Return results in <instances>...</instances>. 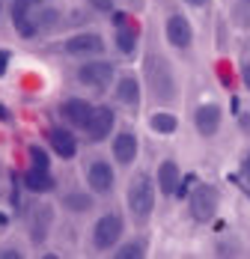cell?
Listing matches in <instances>:
<instances>
[{
    "label": "cell",
    "mask_w": 250,
    "mask_h": 259,
    "mask_svg": "<svg viewBox=\"0 0 250 259\" xmlns=\"http://www.w3.org/2000/svg\"><path fill=\"white\" fill-rule=\"evenodd\" d=\"M96 12H113V0H87Z\"/></svg>",
    "instance_id": "26"
},
{
    "label": "cell",
    "mask_w": 250,
    "mask_h": 259,
    "mask_svg": "<svg viewBox=\"0 0 250 259\" xmlns=\"http://www.w3.org/2000/svg\"><path fill=\"white\" fill-rule=\"evenodd\" d=\"M33 21L39 30H54V27L60 24V9H54V6H39L36 12H33Z\"/></svg>",
    "instance_id": "19"
},
{
    "label": "cell",
    "mask_w": 250,
    "mask_h": 259,
    "mask_svg": "<svg viewBox=\"0 0 250 259\" xmlns=\"http://www.w3.org/2000/svg\"><path fill=\"white\" fill-rule=\"evenodd\" d=\"M125 221L119 211H104L99 221L93 224V247L96 250H113L122 238Z\"/></svg>",
    "instance_id": "4"
},
{
    "label": "cell",
    "mask_w": 250,
    "mask_h": 259,
    "mask_svg": "<svg viewBox=\"0 0 250 259\" xmlns=\"http://www.w3.org/2000/svg\"><path fill=\"white\" fill-rule=\"evenodd\" d=\"M221 119H224V110L218 107V104H200L197 110H194V125L200 131L202 137H215L218 131H221Z\"/></svg>",
    "instance_id": "9"
},
{
    "label": "cell",
    "mask_w": 250,
    "mask_h": 259,
    "mask_svg": "<svg viewBox=\"0 0 250 259\" xmlns=\"http://www.w3.org/2000/svg\"><path fill=\"white\" fill-rule=\"evenodd\" d=\"M51 224V208H33V241L42 244Z\"/></svg>",
    "instance_id": "21"
},
{
    "label": "cell",
    "mask_w": 250,
    "mask_h": 259,
    "mask_svg": "<svg viewBox=\"0 0 250 259\" xmlns=\"http://www.w3.org/2000/svg\"><path fill=\"white\" fill-rule=\"evenodd\" d=\"M66 206L72 208V211H87V208L93 206V197L90 194H69L66 197Z\"/></svg>",
    "instance_id": "24"
},
{
    "label": "cell",
    "mask_w": 250,
    "mask_h": 259,
    "mask_svg": "<svg viewBox=\"0 0 250 259\" xmlns=\"http://www.w3.org/2000/svg\"><path fill=\"white\" fill-rule=\"evenodd\" d=\"M0 9H3V3H0Z\"/></svg>",
    "instance_id": "36"
},
{
    "label": "cell",
    "mask_w": 250,
    "mask_h": 259,
    "mask_svg": "<svg viewBox=\"0 0 250 259\" xmlns=\"http://www.w3.org/2000/svg\"><path fill=\"white\" fill-rule=\"evenodd\" d=\"M218 206H221V197H218V188L215 185H194L191 194H188V208H191V218L197 224H205L218 214Z\"/></svg>",
    "instance_id": "2"
},
{
    "label": "cell",
    "mask_w": 250,
    "mask_h": 259,
    "mask_svg": "<svg viewBox=\"0 0 250 259\" xmlns=\"http://www.w3.org/2000/svg\"><path fill=\"white\" fill-rule=\"evenodd\" d=\"M113 182H116V173H113V167H110L107 161L96 158V161L87 164V185H90V191H96V194H110Z\"/></svg>",
    "instance_id": "7"
},
{
    "label": "cell",
    "mask_w": 250,
    "mask_h": 259,
    "mask_svg": "<svg viewBox=\"0 0 250 259\" xmlns=\"http://www.w3.org/2000/svg\"><path fill=\"white\" fill-rule=\"evenodd\" d=\"M241 179H247V182H250V152L241 158Z\"/></svg>",
    "instance_id": "27"
},
{
    "label": "cell",
    "mask_w": 250,
    "mask_h": 259,
    "mask_svg": "<svg viewBox=\"0 0 250 259\" xmlns=\"http://www.w3.org/2000/svg\"><path fill=\"white\" fill-rule=\"evenodd\" d=\"M24 185H27V191L42 194V191H54V185H57V182H54V176H51V173L30 167V170H24Z\"/></svg>",
    "instance_id": "17"
},
{
    "label": "cell",
    "mask_w": 250,
    "mask_h": 259,
    "mask_svg": "<svg viewBox=\"0 0 250 259\" xmlns=\"http://www.w3.org/2000/svg\"><path fill=\"white\" fill-rule=\"evenodd\" d=\"M48 143H51V149H54L60 158H66V161L77 155V140H75V134H72L69 128H63V125H57V128L48 131Z\"/></svg>",
    "instance_id": "14"
},
{
    "label": "cell",
    "mask_w": 250,
    "mask_h": 259,
    "mask_svg": "<svg viewBox=\"0 0 250 259\" xmlns=\"http://www.w3.org/2000/svg\"><path fill=\"white\" fill-rule=\"evenodd\" d=\"M6 69H9V54L0 51V75H6Z\"/></svg>",
    "instance_id": "29"
},
{
    "label": "cell",
    "mask_w": 250,
    "mask_h": 259,
    "mask_svg": "<svg viewBox=\"0 0 250 259\" xmlns=\"http://www.w3.org/2000/svg\"><path fill=\"white\" fill-rule=\"evenodd\" d=\"M238 125L244 134H250V113H238Z\"/></svg>",
    "instance_id": "28"
},
{
    "label": "cell",
    "mask_w": 250,
    "mask_h": 259,
    "mask_svg": "<svg viewBox=\"0 0 250 259\" xmlns=\"http://www.w3.org/2000/svg\"><path fill=\"white\" fill-rule=\"evenodd\" d=\"M247 3H250V0H247Z\"/></svg>",
    "instance_id": "37"
},
{
    "label": "cell",
    "mask_w": 250,
    "mask_h": 259,
    "mask_svg": "<svg viewBox=\"0 0 250 259\" xmlns=\"http://www.w3.org/2000/svg\"><path fill=\"white\" fill-rule=\"evenodd\" d=\"M229 107H232V113H241V102H238V96H232V104H229Z\"/></svg>",
    "instance_id": "33"
},
{
    "label": "cell",
    "mask_w": 250,
    "mask_h": 259,
    "mask_svg": "<svg viewBox=\"0 0 250 259\" xmlns=\"http://www.w3.org/2000/svg\"><path fill=\"white\" fill-rule=\"evenodd\" d=\"M149 253V241L146 238H131L125 244H116V259H140Z\"/></svg>",
    "instance_id": "18"
},
{
    "label": "cell",
    "mask_w": 250,
    "mask_h": 259,
    "mask_svg": "<svg viewBox=\"0 0 250 259\" xmlns=\"http://www.w3.org/2000/svg\"><path fill=\"white\" fill-rule=\"evenodd\" d=\"M179 182H182V176H179V164H176L173 158L161 161V164H158V191L167 194V197H173L176 188H179Z\"/></svg>",
    "instance_id": "15"
},
{
    "label": "cell",
    "mask_w": 250,
    "mask_h": 259,
    "mask_svg": "<svg viewBox=\"0 0 250 259\" xmlns=\"http://www.w3.org/2000/svg\"><path fill=\"white\" fill-rule=\"evenodd\" d=\"M90 116H93V107L87 99H69V102L60 104V119H66L75 128H87Z\"/></svg>",
    "instance_id": "11"
},
{
    "label": "cell",
    "mask_w": 250,
    "mask_h": 259,
    "mask_svg": "<svg viewBox=\"0 0 250 259\" xmlns=\"http://www.w3.org/2000/svg\"><path fill=\"white\" fill-rule=\"evenodd\" d=\"M116 48L122 54H131L137 48V30H131V27H116Z\"/></svg>",
    "instance_id": "22"
},
{
    "label": "cell",
    "mask_w": 250,
    "mask_h": 259,
    "mask_svg": "<svg viewBox=\"0 0 250 259\" xmlns=\"http://www.w3.org/2000/svg\"><path fill=\"white\" fill-rule=\"evenodd\" d=\"M9 119H12V113H9V110L0 104V122H9Z\"/></svg>",
    "instance_id": "32"
},
{
    "label": "cell",
    "mask_w": 250,
    "mask_h": 259,
    "mask_svg": "<svg viewBox=\"0 0 250 259\" xmlns=\"http://www.w3.org/2000/svg\"><path fill=\"white\" fill-rule=\"evenodd\" d=\"M137 149H140V143H137V137L131 134V131H119L116 137H113V143H110V155L116 164H134V158H137Z\"/></svg>",
    "instance_id": "10"
},
{
    "label": "cell",
    "mask_w": 250,
    "mask_h": 259,
    "mask_svg": "<svg viewBox=\"0 0 250 259\" xmlns=\"http://www.w3.org/2000/svg\"><path fill=\"white\" fill-rule=\"evenodd\" d=\"M39 6H42V0H12V24L21 39H33L39 33V27L33 21V12Z\"/></svg>",
    "instance_id": "5"
},
{
    "label": "cell",
    "mask_w": 250,
    "mask_h": 259,
    "mask_svg": "<svg viewBox=\"0 0 250 259\" xmlns=\"http://www.w3.org/2000/svg\"><path fill=\"white\" fill-rule=\"evenodd\" d=\"M128 208H131V214L137 221H146L152 214V208H155V185H152L146 173L134 176L131 185H128Z\"/></svg>",
    "instance_id": "3"
},
{
    "label": "cell",
    "mask_w": 250,
    "mask_h": 259,
    "mask_svg": "<svg viewBox=\"0 0 250 259\" xmlns=\"http://www.w3.org/2000/svg\"><path fill=\"white\" fill-rule=\"evenodd\" d=\"M241 80H244V87L250 90V63H244V69H241Z\"/></svg>",
    "instance_id": "30"
},
{
    "label": "cell",
    "mask_w": 250,
    "mask_h": 259,
    "mask_svg": "<svg viewBox=\"0 0 250 259\" xmlns=\"http://www.w3.org/2000/svg\"><path fill=\"white\" fill-rule=\"evenodd\" d=\"M149 125L158 131V134H173V131L179 128V119H176L173 113H167V110H158V113L149 116Z\"/></svg>",
    "instance_id": "20"
},
{
    "label": "cell",
    "mask_w": 250,
    "mask_h": 259,
    "mask_svg": "<svg viewBox=\"0 0 250 259\" xmlns=\"http://www.w3.org/2000/svg\"><path fill=\"white\" fill-rule=\"evenodd\" d=\"M164 33H167V42L179 51H188L191 42H194V27L185 15H170L167 24H164Z\"/></svg>",
    "instance_id": "8"
},
{
    "label": "cell",
    "mask_w": 250,
    "mask_h": 259,
    "mask_svg": "<svg viewBox=\"0 0 250 259\" xmlns=\"http://www.w3.org/2000/svg\"><path fill=\"white\" fill-rule=\"evenodd\" d=\"M30 167L51 173V158H48V152H45L42 146H30Z\"/></svg>",
    "instance_id": "23"
},
{
    "label": "cell",
    "mask_w": 250,
    "mask_h": 259,
    "mask_svg": "<svg viewBox=\"0 0 250 259\" xmlns=\"http://www.w3.org/2000/svg\"><path fill=\"white\" fill-rule=\"evenodd\" d=\"M63 51L75 54V57H80V54H101L104 51V39H101L99 33H77V36L66 39Z\"/></svg>",
    "instance_id": "13"
},
{
    "label": "cell",
    "mask_w": 250,
    "mask_h": 259,
    "mask_svg": "<svg viewBox=\"0 0 250 259\" xmlns=\"http://www.w3.org/2000/svg\"><path fill=\"white\" fill-rule=\"evenodd\" d=\"M143 80L149 87L152 99H158V102H173L176 96H179V80H176L173 66L164 57H158V54L146 57V63H143Z\"/></svg>",
    "instance_id": "1"
},
{
    "label": "cell",
    "mask_w": 250,
    "mask_h": 259,
    "mask_svg": "<svg viewBox=\"0 0 250 259\" xmlns=\"http://www.w3.org/2000/svg\"><path fill=\"white\" fill-rule=\"evenodd\" d=\"M77 80L84 83V87H93V90H107L110 87V80H113V66L110 63H104V60H96V63H84L80 69H77Z\"/></svg>",
    "instance_id": "6"
},
{
    "label": "cell",
    "mask_w": 250,
    "mask_h": 259,
    "mask_svg": "<svg viewBox=\"0 0 250 259\" xmlns=\"http://www.w3.org/2000/svg\"><path fill=\"white\" fill-rule=\"evenodd\" d=\"M21 250H0V259H18Z\"/></svg>",
    "instance_id": "31"
},
{
    "label": "cell",
    "mask_w": 250,
    "mask_h": 259,
    "mask_svg": "<svg viewBox=\"0 0 250 259\" xmlns=\"http://www.w3.org/2000/svg\"><path fill=\"white\" fill-rule=\"evenodd\" d=\"M9 227V214L6 211H0V230H6Z\"/></svg>",
    "instance_id": "34"
},
{
    "label": "cell",
    "mask_w": 250,
    "mask_h": 259,
    "mask_svg": "<svg viewBox=\"0 0 250 259\" xmlns=\"http://www.w3.org/2000/svg\"><path fill=\"white\" fill-rule=\"evenodd\" d=\"M116 102H119V104H128V107L140 104V80L131 78V75L116 80Z\"/></svg>",
    "instance_id": "16"
},
{
    "label": "cell",
    "mask_w": 250,
    "mask_h": 259,
    "mask_svg": "<svg viewBox=\"0 0 250 259\" xmlns=\"http://www.w3.org/2000/svg\"><path fill=\"white\" fill-rule=\"evenodd\" d=\"M197 185V179H194V173H188V176H182V182H179V188H176L173 197H179V200H185L188 194H191V188Z\"/></svg>",
    "instance_id": "25"
},
{
    "label": "cell",
    "mask_w": 250,
    "mask_h": 259,
    "mask_svg": "<svg viewBox=\"0 0 250 259\" xmlns=\"http://www.w3.org/2000/svg\"><path fill=\"white\" fill-rule=\"evenodd\" d=\"M185 3H188V6H205L209 0H185Z\"/></svg>",
    "instance_id": "35"
},
{
    "label": "cell",
    "mask_w": 250,
    "mask_h": 259,
    "mask_svg": "<svg viewBox=\"0 0 250 259\" xmlns=\"http://www.w3.org/2000/svg\"><path fill=\"white\" fill-rule=\"evenodd\" d=\"M110 131H113V110L110 107H96L90 122H87V137L93 143H101L104 137H110Z\"/></svg>",
    "instance_id": "12"
}]
</instances>
